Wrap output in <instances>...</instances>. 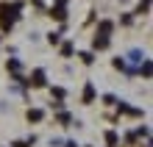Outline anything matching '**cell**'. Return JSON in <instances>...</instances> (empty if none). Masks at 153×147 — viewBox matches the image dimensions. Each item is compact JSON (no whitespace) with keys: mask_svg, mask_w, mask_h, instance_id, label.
Here are the masks:
<instances>
[{"mask_svg":"<svg viewBox=\"0 0 153 147\" xmlns=\"http://www.w3.org/2000/svg\"><path fill=\"white\" fill-rule=\"evenodd\" d=\"M31 86H45V72L42 69H33V75H31Z\"/></svg>","mask_w":153,"mask_h":147,"instance_id":"obj_1","label":"cell"},{"mask_svg":"<svg viewBox=\"0 0 153 147\" xmlns=\"http://www.w3.org/2000/svg\"><path fill=\"white\" fill-rule=\"evenodd\" d=\"M42 119H45L42 108H31V111H28V122H42Z\"/></svg>","mask_w":153,"mask_h":147,"instance_id":"obj_2","label":"cell"},{"mask_svg":"<svg viewBox=\"0 0 153 147\" xmlns=\"http://www.w3.org/2000/svg\"><path fill=\"white\" fill-rule=\"evenodd\" d=\"M92 100H95V86L86 83V86H84V103H92Z\"/></svg>","mask_w":153,"mask_h":147,"instance_id":"obj_3","label":"cell"},{"mask_svg":"<svg viewBox=\"0 0 153 147\" xmlns=\"http://www.w3.org/2000/svg\"><path fill=\"white\" fill-rule=\"evenodd\" d=\"M109 33H111V22H109V20H103V22H100V28H97V36H109Z\"/></svg>","mask_w":153,"mask_h":147,"instance_id":"obj_4","label":"cell"},{"mask_svg":"<svg viewBox=\"0 0 153 147\" xmlns=\"http://www.w3.org/2000/svg\"><path fill=\"white\" fill-rule=\"evenodd\" d=\"M106 47H109V39H106V36L97 39V36H95V50H106Z\"/></svg>","mask_w":153,"mask_h":147,"instance_id":"obj_5","label":"cell"},{"mask_svg":"<svg viewBox=\"0 0 153 147\" xmlns=\"http://www.w3.org/2000/svg\"><path fill=\"white\" fill-rule=\"evenodd\" d=\"M106 144H109V147H114V144H117V133H114V131L106 133Z\"/></svg>","mask_w":153,"mask_h":147,"instance_id":"obj_6","label":"cell"},{"mask_svg":"<svg viewBox=\"0 0 153 147\" xmlns=\"http://www.w3.org/2000/svg\"><path fill=\"white\" fill-rule=\"evenodd\" d=\"M56 119H59L61 125H70V122H73V117H70V114H64V111H61V114H59Z\"/></svg>","mask_w":153,"mask_h":147,"instance_id":"obj_7","label":"cell"},{"mask_svg":"<svg viewBox=\"0 0 153 147\" xmlns=\"http://www.w3.org/2000/svg\"><path fill=\"white\" fill-rule=\"evenodd\" d=\"M81 61H84V64H92L95 58H92V53H81Z\"/></svg>","mask_w":153,"mask_h":147,"instance_id":"obj_8","label":"cell"},{"mask_svg":"<svg viewBox=\"0 0 153 147\" xmlns=\"http://www.w3.org/2000/svg\"><path fill=\"white\" fill-rule=\"evenodd\" d=\"M148 8H150V0H142V3H139V14H145Z\"/></svg>","mask_w":153,"mask_h":147,"instance_id":"obj_9","label":"cell"},{"mask_svg":"<svg viewBox=\"0 0 153 147\" xmlns=\"http://www.w3.org/2000/svg\"><path fill=\"white\" fill-rule=\"evenodd\" d=\"M142 75H145V78H150V61H145V64H142Z\"/></svg>","mask_w":153,"mask_h":147,"instance_id":"obj_10","label":"cell"},{"mask_svg":"<svg viewBox=\"0 0 153 147\" xmlns=\"http://www.w3.org/2000/svg\"><path fill=\"white\" fill-rule=\"evenodd\" d=\"M61 56H73V44H64L61 47Z\"/></svg>","mask_w":153,"mask_h":147,"instance_id":"obj_11","label":"cell"},{"mask_svg":"<svg viewBox=\"0 0 153 147\" xmlns=\"http://www.w3.org/2000/svg\"><path fill=\"white\" fill-rule=\"evenodd\" d=\"M64 147H78V144H75V142H67V144H64Z\"/></svg>","mask_w":153,"mask_h":147,"instance_id":"obj_12","label":"cell"}]
</instances>
